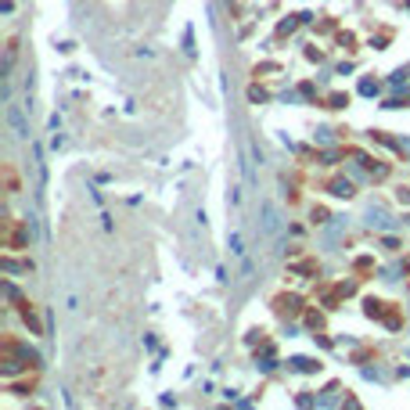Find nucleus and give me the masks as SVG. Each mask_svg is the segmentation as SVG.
<instances>
[{
	"instance_id": "obj_1",
	"label": "nucleus",
	"mask_w": 410,
	"mask_h": 410,
	"mask_svg": "<svg viewBox=\"0 0 410 410\" xmlns=\"http://www.w3.org/2000/svg\"><path fill=\"white\" fill-rule=\"evenodd\" d=\"M263 234L266 237H277L281 234V209L274 201H263Z\"/></svg>"
},
{
	"instance_id": "obj_2",
	"label": "nucleus",
	"mask_w": 410,
	"mask_h": 410,
	"mask_svg": "<svg viewBox=\"0 0 410 410\" xmlns=\"http://www.w3.org/2000/svg\"><path fill=\"white\" fill-rule=\"evenodd\" d=\"M8 122L15 126V137H29V126H25V119H22V108H18V105H8Z\"/></svg>"
},
{
	"instance_id": "obj_3",
	"label": "nucleus",
	"mask_w": 410,
	"mask_h": 410,
	"mask_svg": "<svg viewBox=\"0 0 410 410\" xmlns=\"http://www.w3.org/2000/svg\"><path fill=\"white\" fill-rule=\"evenodd\" d=\"M367 223H371V227H374V223H378V227H389V216H385L382 209H374V205H371V209H367Z\"/></svg>"
}]
</instances>
